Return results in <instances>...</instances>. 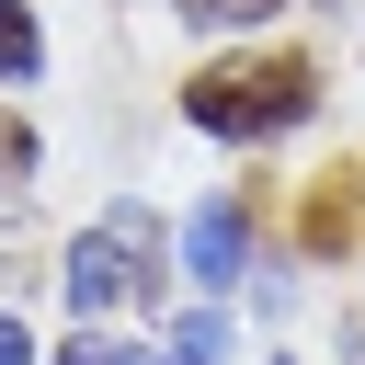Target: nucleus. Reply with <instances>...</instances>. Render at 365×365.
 Here are the masks:
<instances>
[{"label": "nucleus", "mask_w": 365, "mask_h": 365, "mask_svg": "<svg viewBox=\"0 0 365 365\" xmlns=\"http://www.w3.org/2000/svg\"><path fill=\"white\" fill-rule=\"evenodd\" d=\"M182 114L205 137H285V125L319 114V68L308 57H217V68L182 80Z\"/></svg>", "instance_id": "1"}, {"label": "nucleus", "mask_w": 365, "mask_h": 365, "mask_svg": "<svg viewBox=\"0 0 365 365\" xmlns=\"http://www.w3.org/2000/svg\"><path fill=\"white\" fill-rule=\"evenodd\" d=\"M160 240H171V228H160V205H137V194H125L103 228H80V240H68V274H57V285H68V308H80V319H103L114 297H160V274H148V262H160Z\"/></svg>", "instance_id": "2"}, {"label": "nucleus", "mask_w": 365, "mask_h": 365, "mask_svg": "<svg viewBox=\"0 0 365 365\" xmlns=\"http://www.w3.org/2000/svg\"><path fill=\"white\" fill-rule=\"evenodd\" d=\"M182 274L194 285H251V205L240 194H205L182 217Z\"/></svg>", "instance_id": "3"}, {"label": "nucleus", "mask_w": 365, "mask_h": 365, "mask_svg": "<svg viewBox=\"0 0 365 365\" xmlns=\"http://www.w3.org/2000/svg\"><path fill=\"white\" fill-rule=\"evenodd\" d=\"M354 217H365V171H331V182H319V205H308V251H342V240H354Z\"/></svg>", "instance_id": "4"}, {"label": "nucleus", "mask_w": 365, "mask_h": 365, "mask_svg": "<svg viewBox=\"0 0 365 365\" xmlns=\"http://www.w3.org/2000/svg\"><path fill=\"white\" fill-rule=\"evenodd\" d=\"M34 68H46V34H34V11H23V0H0V91H23Z\"/></svg>", "instance_id": "5"}, {"label": "nucleus", "mask_w": 365, "mask_h": 365, "mask_svg": "<svg viewBox=\"0 0 365 365\" xmlns=\"http://www.w3.org/2000/svg\"><path fill=\"white\" fill-rule=\"evenodd\" d=\"M171 354H182V365H217V354H228V319H217V308H182V319H171Z\"/></svg>", "instance_id": "6"}, {"label": "nucleus", "mask_w": 365, "mask_h": 365, "mask_svg": "<svg viewBox=\"0 0 365 365\" xmlns=\"http://www.w3.org/2000/svg\"><path fill=\"white\" fill-rule=\"evenodd\" d=\"M57 365H148V354H125L114 331H68V342H57Z\"/></svg>", "instance_id": "7"}, {"label": "nucleus", "mask_w": 365, "mask_h": 365, "mask_svg": "<svg viewBox=\"0 0 365 365\" xmlns=\"http://www.w3.org/2000/svg\"><path fill=\"white\" fill-rule=\"evenodd\" d=\"M274 11H285V0H182V23H228V34H240V23H274Z\"/></svg>", "instance_id": "8"}, {"label": "nucleus", "mask_w": 365, "mask_h": 365, "mask_svg": "<svg viewBox=\"0 0 365 365\" xmlns=\"http://www.w3.org/2000/svg\"><path fill=\"white\" fill-rule=\"evenodd\" d=\"M23 171H34V137H23V125H0V194H11Z\"/></svg>", "instance_id": "9"}, {"label": "nucleus", "mask_w": 365, "mask_h": 365, "mask_svg": "<svg viewBox=\"0 0 365 365\" xmlns=\"http://www.w3.org/2000/svg\"><path fill=\"white\" fill-rule=\"evenodd\" d=\"M0 365H34V342H23V319L0 308Z\"/></svg>", "instance_id": "10"}, {"label": "nucleus", "mask_w": 365, "mask_h": 365, "mask_svg": "<svg viewBox=\"0 0 365 365\" xmlns=\"http://www.w3.org/2000/svg\"><path fill=\"white\" fill-rule=\"evenodd\" d=\"M342 365H365V331H354V342H342Z\"/></svg>", "instance_id": "11"}, {"label": "nucleus", "mask_w": 365, "mask_h": 365, "mask_svg": "<svg viewBox=\"0 0 365 365\" xmlns=\"http://www.w3.org/2000/svg\"><path fill=\"white\" fill-rule=\"evenodd\" d=\"M160 365H182V354H160Z\"/></svg>", "instance_id": "12"}]
</instances>
